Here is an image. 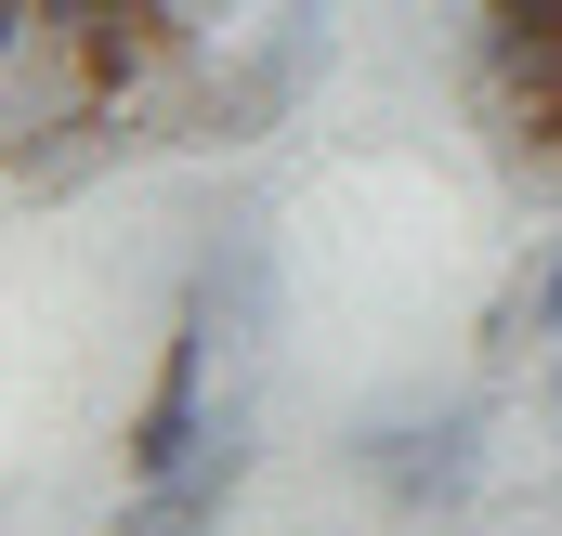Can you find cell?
I'll return each instance as SVG.
<instances>
[{"mask_svg":"<svg viewBox=\"0 0 562 536\" xmlns=\"http://www.w3.org/2000/svg\"><path fill=\"white\" fill-rule=\"evenodd\" d=\"M26 40H40V0H0V79L26 66Z\"/></svg>","mask_w":562,"mask_h":536,"instance_id":"52a82bcc","label":"cell"},{"mask_svg":"<svg viewBox=\"0 0 562 536\" xmlns=\"http://www.w3.org/2000/svg\"><path fill=\"white\" fill-rule=\"evenodd\" d=\"M471 92H484L497 157L562 197V40H497V26H484V79H471Z\"/></svg>","mask_w":562,"mask_h":536,"instance_id":"5b68a950","label":"cell"},{"mask_svg":"<svg viewBox=\"0 0 562 536\" xmlns=\"http://www.w3.org/2000/svg\"><path fill=\"white\" fill-rule=\"evenodd\" d=\"M314 66H327V0H288L276 26L236 53V79L196 105V144H249V132H276L288 105L314 92Z\"/></svg>","mask_w":562,"mask_h":536,"instance_id":"277c9868","label":"cell"},{"mask_svg":"<svg viewBox=\"0 0 562 536\" xmlns=\"http://www.w3.org/2000/svg\"><path fill=\"white\" fill-rule=\"evenodd\" d=\"M353 471H367L406 524H431V511L471 498V471H484V418H471V405H393V418L353 432Z\"/></svg>","mask_w":562,"mask_h":536,"instance_id":"6da1fadb","label":"cell"},{"mask_svg":"<svg viewBox=\"0 0 562 536\" xmlns=\"http://www.w3.org/2000/svg\"><path fill=\"white\" fill-rule=\"evenodd\" d=\"M210 327H223L210 288H183V301H170V340H157V380H144V405H132V445H119L132 484H170V471L210 445Z\"/></svg>","mask_w":562,"mask_h":536,"instance_id":"7a4b0ae2","label":"cell"},{"mask_svg":"<svg viewBox=\"0 0 562 536\" xmlns=\"http://www.w3.org/2000/svg\"><path fill=\"white\" fill-rule=\"evenodd\" d=\"M497 40H562V0H484Z\"/></svg>","mask_w":562,"mask_h":536,"instance_id":"8992f818","label":"cell"},{"mask_svg":"<svg viewBox=\"0 0 562 536\" xmlns=\"http://www.w3.org/2000/svg\"><path fill=\"white\" fill-rule=\"evenodd\" d=\"M537 340H550V354H562V249H550V263H537Z\"/></svg>","mask_w":562,"mask_h":536,"instance_id":"ba28073f","label":"cell"},{"mask_svg":"<svg viewBox=\"0 0 562 536\" xmlns=\"http://www.w3.org/2000/svg\"><path fill=\"white\" fill-rule=\"evenodd\" d=\"M53 40H66V66L92 79V105H105V119H132L157 79H183V66H196V26H183L170 0H92V13H79V26H53Z\"/></svg>","mask_w":562,"mask_h":536,"instance_id":"3957f363","label":"cell"}]
</instances>
